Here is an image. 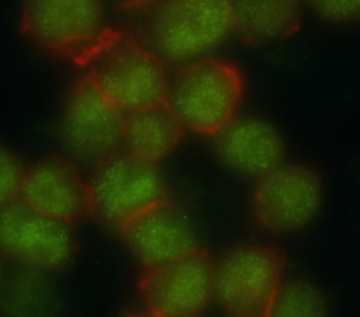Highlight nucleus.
<instances>
[{
  "label": "nucleus",
  "mask_w": 360,
  "mask_h": 317,
  "mask_svg": "<svg viewBox=\"0 0 360 317\" xmlns=\"http://www.w3.org/2000/svg\"><path fill=\"white\" fill-rule=\"evenodd\" d=\"M70 60L125 112L166 100L165 62L135 32L104 27Z\"/></svg>",
  "instance_id": "nucleus-1"
},
{
  "label": "nucleus",
  "mask_w": 360,
  "mask_h": 317,
  "mask_svg": "<svg viewBox=\"0 0 360 317\" xmlns=\"http://www.w3.org/2000/svg\"><path fill=\"white\" fill-rule=\"evenodd\" d=\"M132 10L142 14L136 35L169 63L191 60L232 32L231 0H156Z\"/></svg>",
  "instance_id": "nucleus-2"
},
{
  "label": "nucleus",
  "mask_w": 360,
  "mask_h": 317,
  "mask_svg": "<svg viewBox=\"0 0 360 317\" xmlns=\"http://www.w3.org/2000/svg\"><path fill=\"white\" fill-rule=\"evenodd\" d=\"M243 91V74L233 62L201 58L169 79L166 101L184 129L214 137L236 118Z\"/></svg>",
  "instance_id": "nucleus-3"
},
{
  "label": "nucleus",
  "mask_w": 360,
  "mask_h": 317,
  "mask_svg": "<svg viewBox=\"0 0 360 317\" xmlns=\"http://www.w3.org/2000/svg\"><path fill=\"white\" fill-rule=\"evenodd\" d=\"M287 258L269 243H248L215 264L214 297L233 317H269L284 283Z\"/></svg>",
  "instance_id": "nucleus-4"
},
{
  "label": "nucleus",
  "mask_w": 360,
  "mask_h": 317,
  "mask_svg": "<svg viewBox=\"0 0 360 317\" xmlns=\"http://www.w3.org/2000/svg\"><path fill=\"white\" fill-rule=\"evenodd\" d=\"M215 262L201 247L163 262L142 265L138 292L148 314L194 317L214 297Z\"/></svg>",
  "instance_id": "nucleus-5"
},
{
  "label": "nucleus",
  "mask_w": 360,
  "mask_h": 317,
  "mask_svg": "<svg viewBox=\"0 0 360 317\" xmlns=\"http://www.w3.org/2000/svg\"><path fill=\"white\" fill-rule=\"evenodd\" d=\"M125 111L83 73L75 80L63 112L62 136L72 157L96 167L124 150Z\"/></svg>",
  "instance_id": "nucleus-6"
},
{
  "label": "nucleus",
  "mask_w": 360,
  "mask_h": 317,
  "mask_svg": "<svg viewBox=\"0 0 360 317\" xmlns=\"http://www.w3.org/2000/svg\"><path fill=\"white\" fill-rule=\"evenodd\" d=\"M323 201V182L305 163L283 161L256 178L252 213L270 233H292L308 226Z\"/></svg>",
  "instance_id": "nucleus-7"
},
{
  "label": "nucleus",
  "mask_w": 360,
  "mask_h": 317,
  "mask_svg": "<svg viewBox=\"0 0 360 317\" xmlns=\"http://www.w3.org/2000/svg\"><path fill=\"white\" fill-rule=\"evenodd\" d=\"M89 188L93 216L115 229L169 196L156 164L125 150L93 168Z\"/></svg>",
  "instance_id": "nucleus-8"
},
{
  "label": "nucleus",
  "mask_w": 360,
  "mask_h": 317,
  "mask_svg": "<svg viewBox=\"0 0 360 317\" xmlns=\"http://www.w3.org/2000/svg\"><path fill=\"white\" fill-rule=\"evenodd\" d=\"M72 226L37 212L20 198L0 208V252L39 271H62L76 257Z\"/></svg>",
  "instance_id": "nucleus-9"
},
{
  "label": "nucleus",
  "mask_w": 360,
  "mask_h": 317,
  "mask_svg": "<svg viewBox=\"0 0 360 317\" xmlns=\"http://www.w3.org/2000/svg\"><path fill=\"white\" fill-rule=\"evenodd\" d=\"M103 28V0H22L21 4V32L58 56L72 59Z\"/></svg>",
  "instance_id": "nucleus-10"
},
{
  "label": "nucleus",
  "mask_w": 360,
  "mask_h": 317,
  "mask_svg": "<svg viewBox=\"0 0 360 317\" xmlns=\"http://www.w3.org/2000/svg\"><path fill=\"white\" fill-rule=\"evenodd\" d=\"M18 198L70 226L93 216L89 181L72 160L62 156L44 157L25 168Z\"/></svg>",
  "instance_id": "nucleus-11"
},
{
  "label": "nucleus",
  "mask_w": 360,
  "mask_h": 317,
  "mask_svg": "<svg viewBox=\"0 0 360 317\" xmlns=\"http://www.w3.org/2000/svg\"><path fill=\"white\" fill-rule=\"evenodd\" d=\"M118 231L142 265L163 262L197 247L187 215L170 196L122 223Z\"/></svg>",
  "instance_id": "nucleus-12"
},
{
  "label": "nucleus",
  "mask_w": 360,
  "mask_h": 317,
  "mask_svg": "<svg viewBox=\"0 0 360 317\" xmlns=\"http://www.w3.org/2000/svg\"><path fill=\"white\" fill-rule=\"evenodd\" d=\"M215 150L232 171L259 178L284 161V142L278 130L256 116L233 118L214 136Z\"/></svg>",
  "instance_id": "nucleus-13"
},
{
  "label": "nucleus",
  "mask_w": 360,
  "mask_h": 317,
  "mask_svg": "<svg viewBox=\"0 0 360 317\" xmlns=\"http://www.w3.org/2000/svg\"><path fill=\"white\" fill-rule=\"evenodd\" d=\"M184 126L166 100L125 112L124 150L158 164L181 142Z\"/></svg>",
  "instance_id": "nucleus-14"
},
{
  "label": "nucleus",
  "mask_w": 360,
  "mask_h": 317,
  "mask_svg": "<svg viewBox=\"0 0 360 317\" xmlns=\"http://www.w3.org/2000/svg\"><path fill=\"white\" fill-rule=\"evenodd\" d=\"M302 0H231L232 32L248 45H267L295 35Z\"/></svg>",
  "instance_id": "nucleus-15"
},
{
  "label": "nucleus",
  "mask_w": 360,
  "mask_h": 317,
  "mask_svg": "<svg viewBox=\"0 0 360 317\" xmlns=\"http://www.w3.org/2000/svg\"><path fill=\"white\" fill-rule=\"evenodd\" d=\"M326 300L312 283L292 281L281 285L273 303L271 314L278 317H315L325 316Z\"/></svg>",
  "instance_id": "nucleus-16"
},
{
  "label": "nucleus",
  "mask_w": 360,
  "mask_h": 317,
  "mask_svg": "<svg viewBox=\"0 0 360 317\" xmlns=\"http://www.w3.org/2000/svg\"><path fill=\"white\" fill-rule=\"evenodd\" d=\"M25 167L20 157L0 144V208L18 198Z\"/></svg>",
  "instance_id": "nucleus-17"
},
{
  "label": "nucleus",
  "mask_w": 360,
  "mask_h": 317,
  "mask_svg": "<svg viewBox=\"0 0 360 317\" xmlns=\"http://www.w3.org/2000/svg\"><path fill=\"white\" fill-rule=\"evenodd\" d=\"M319 17L332 22H354L360 20V0H302Z\"/></svg>",
  "instance_id": "nucleus-18"
},
{
  "label": "nucleus",
  "mask_w": 360,
  "mask_h": 317,
  "mask_svg": "<svg viewBox=\"0 0 360 317\" xmlns=\"http://www.w3.org/2000/svg\"><path fill=\"white\" fill-rule=\"evenodd\" d=\"M124 3V6L129 10L132 8H138V7H142V6H146L152 1H156V0H121Z\"/></svg>",
  "instance_id": "nucleus-19"
},
{
  "label": "nucleus",
  "mask_w": 360,
  "mask_h": 317,
  "mask_svg": "<svg viewBox=\"0 0 360 317\" xmlns=\"http://www.w3.org/2000/svg\"><path fill=\"white\" fill-rule=\"evenodd\" d=\"M0 282H1V265H0Z\"/></svg>",
  "instance_id": "nucleus-20"
}]
</instances>
